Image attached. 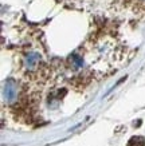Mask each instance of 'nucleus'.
Returning a JSON list of instances; mask_svg holds the SVG:
<instances>
[{
	"mask_svg": "<svg viewBox=\"0 0 145 146\" xmlns=\"http://www.w3.org/2000/svg\"><path fill=\"white\" fill-rule=\"evenodd\" d=\"M3 98L7 103H12L18 99V83L13 79H7L3 86Z\"/></svg>",
	"mask_w": 145,
	"mask_h": 146,
	"instance_id": "nucleus-1",
	"label": "nucleus"
},
{
	"mask_svg": "<svg viewBox=\"0 0 145 146\" xmlns=\"http://www.w3.org/2000/svg\"><path fill=\"white\" fill-rule=\"evenodd\" d=\"M70 64L73 66L74 70H78V68H81V67L84 66V59L79 56V55H77V54H73L70 56Z\"/></svg>",
	"mask_w": 145,
	"mask_h": 146,
	"instance_id": "nucleus-3",
	"label": "nucleus"
},
{
	"mask_svg": "<svg viewBox=\"0 0 145 146\" xmlns=\"http://www.w3.org/2000/svg\"><path fill=\"white\" fill-rule=\"evenodd\" d=\"M136 1H138L140 4H145V0H136Z\"/></svg>",
	"mask_w": 145,
	"mask_h": 146,
	"instance_id": "nucleus-5",
	"label": "nucleus"
},
{
	"mask_svg": "<svg viewBox=\"0 0 145 146\" xmlns=\"http://www.w3.org/2000/svg\"><path fill=\"white\" fill-rule=\"evenodd\" d=\"M40 62V55L38 52H28L23 59V66L27 71H34Z\"/></svg>",
	"mask_w": 145,
	"mask_h": 146,
	"instance_id": "nucleus-2",
	"label": "nucleus"
},
{
	"mask_svg": "<svg viewBox=\"0 0 145 146\" xmlns=\"http://www.w3.org/2000/svg\"><path fill=\"white\" fill-rule=\"evenodd\" d=\"M129 146H145V139L142 137H134L130 139Z\"/></svg>",
	"mask_w": 145,
	"mask_h": 146,
	"instance_id": "nucleus-4",
	"label": "nucleus"
}]
</instances>
